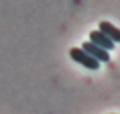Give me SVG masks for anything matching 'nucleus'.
Segmentation results:
<instances>
[{"instance_id": "nucleus-4", "label": "nucleus", "mask_w": 120, "mask_h": 114, "mask_svg": "<svg viewBox=\"0 0 120 114\" xmlns=\"http://www.w3.org/2000/svg\"><path fill=\"white\" fill-rule=\"evenodd\" d=\"M100 33H103L108 40H112L113 43H120V30L117 26H113L112 23H108V21H101L100 23Z\"/></svg>"}, {"instance_id": "nucleus-1", "label": "nucleus", "mask_w": 120, "mask_h": 114, "mask_svg": "<svg viewBox=\"0 0 120 114\" xmlns=\"http://www.w3.org/2000/svg\"><path fill=\"white\" fill-rule=\"evenodd\" d=\"M70 57L74 59L75 62H79L81 66H84V68H88V69H93V71H96L98 68H100V62L94 61L91 55H88L82 48H79V47H74V48H70Z\"/></svg>"}, {"instance_id": "nucleus-2", "label": "nucleus", "mask_w": 120, "mask_h": 114, "mask_svg": "<svg viewBox=\"0 0 120 114\" xmlns=\"http://www.w3.org/2000/svg\"><path fill=\"white\" fill-rule=\"evenodd\" d=\"M81 48H82L88 55H91L94 61H98V62H110V54H108L106 50H103V48H100V47L93 45L91 42L82 43V47H81Z\"/></svg>"}, {"instance_id": "nucleus-3", "label": "nucleus", "mask_w": 120, "mask_h": 114, "mask_svg": "<svg viewBox=\"0 0 120 114\" xmlns=\"http://www.w3.org/2000/svg\"><path fill=\"white\" fill-rule=\"evenodd\" d=\"M89 38H91V43H93V45L100 47V48H103V50H106V52L115 48V43H113L112 40H108V38L103 35V33H100L98 30L91 31V33H89Z\"/></svg>"}]
</instances>
